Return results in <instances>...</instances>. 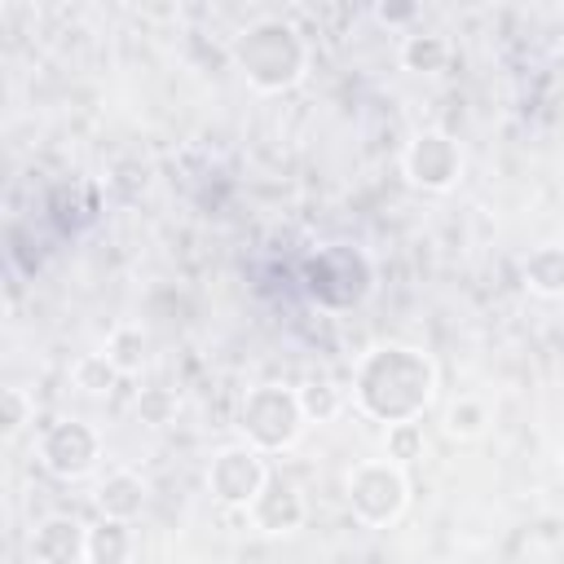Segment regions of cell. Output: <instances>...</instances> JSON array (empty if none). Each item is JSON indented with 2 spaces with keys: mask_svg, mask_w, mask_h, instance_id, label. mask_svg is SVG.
I'll use <instances>...</instances> for the list:
<instances>
[{
  "mask_svg": "<svg viewBox=\"0 0 564 564\" xmlns=\"http://www.w3.org/2000/svg\"><path fill=\"white\" fill-rule=\"evenodd\" d=\"M401 66L414 75H436L449 62V40L441 31H405L401 35Z\"/></svg>",
  "mask_w": 564,
  "mask_h": 564,
  "instance_id": "4fadbf2b",
  "label": "cell"
},
{
  "mask_svg": "<svg viewBox=\"0 0 564 564\" xmlns=\"http://www.w3.org/2000/svg\"><path fill=\"white\" fill-rule=\"evenodd\" d=\"M423 449H427V441H423L419 423H392L383 436V458L397 467H410L414 458H423Z\"/></svg>",
  "mask_w": 564,
  "mask_h": 564,
  "instance_id": "ac0fdd59",
  "label": "cell"
},
{
  "mask_svg": "<svg viewBox=\"0 0 564 564\" xmlns=\"http://www.w3.org/2000/svg\"><path fill=\"white\" fill-rule=\"evenodd\" d=\"M145 507V480L132 471V467H115L101 485H97V511L106 520H137Z\"/></svg>",
  "mask_w": 564,
  "mask_h": 564,
  "instance_id": "8fae6325",
  "label": "cell"
},
{
  "mask_svg": "<svg viewBox=\"0 0 564 564\" xmlns=\"http://www.w3.org/2000/svg\"><path fill=\"white\" fill-rule=\"evenodd\" d=\"M128 560H132V524L101 516L88 529V564H128Z\"/></svg>",
  "mask_w": 564,
  "mask_h": 564,
  "instance_id": "9a60e30c",
  "label": "cell"
},
{
  "mask_svg": "<svg viewBox=\"0 0 564 564\" xmlns=\"http://www.w3.org/2000/svg\"><path fill=\"white\" fill-rule=\"evenodd\" d=\"M176 410H181V397H176L172 388H141V392H137V414H141V423L163 427V423L176 419Z\"/></svg>",
  "mask_w": 564,
  "mask_h": 564,
  "instance_id": "ffe728a7",
  "label": "cell"
},
{
  "mask_svg": "<svg viewBox=\"0 0 564 564\" xmlns=\"http://www.w3.org/2000/svg\"><path fill=\"white\" fill-rule=\"evenodd\" d=\"M375 18H379L383 26H410V22L419 18V4H379Z\"/></svg>",
  "mask_w": 564,
  "mask_h": 564,
  "instance_id": "7402d4cb",
  "label": "cell"
},
{
  "mask_svg": "<svg viewBox=\"0 0 564 564\" xmlns=\"http://www.w3.org/2000/svg\"><path fill=\"white\" fill-rule=\"evenodd\" d=\"M485 427H489V405L480 397H458L445 410V432L458 441H476V436H485Z\"/></svg>",
  "mask_w": 564,
  "mask_h": 564,
  "instance_id": "2e32d148",
  "label": "cell"
},
{
  "mask_svg": "<svg viewBox=\"0 0 564 564\" xmlns=\"http://www.w3.org/2000/svg\"><path fill=\"white\" fill-rule=\"evenodd\" d=\"M370 282H375V269H370L366 251H357V247L330 242L304 260V291L313 304H322L330 313L357 308L370 295Z\"/></svg>",
  "mask_w": 564,
  "mask_h": 564,
  "instance_id": "277c9868",
  "label": "cell"
},
{
  "mask_svg": "<svg viewBox=\"0 0 564 564\" xmlns=\"http://www.w3.org/2000/svg\"><path fill=\"white\" fill-rule=\"evenodd\" d=\"M520 278L533 295L542 300H560L564 295V242H542L524 256L520 264Z\"/></svg>",
  "mask_w": 564,
  "mask_h": 564,
  "instance_id": "7c38bea8",
  "label": "cell"
},
{
  "mask_svg": "<svg viewBox=\"0 0 564 564\" xmlns=\"http://www.w3.org/2000/svg\"><path fill=\"white\" fill-rule=\"evenodd\" d=\"M344 498H348V511H352L366 529H388V524L401 520L405 507H410L405 467H397V463H388V458H361V463H352V471L344 476Z\"/></svg>",
  "mask_w": 564,
  "mask_h": 564,
  "instance_id": "5b68a950",
  "label": "cell"
},
{
  "mask_svg": "<svg viewBox=\"0 0 564 564\" xmlns=\"http://www.w3.org/2000/svg\"><path fill=\"white\" fill-rule=\"evenodd\" d=\"M401 172H405V181H410L414 189H423V194H445V189H454L458 176H463V150H458V141H454L449 132L427 128V132H419V137L405 145Z\"/></svg>",
  "mask_w": 564,
  "mask_h": 564,
  "instance_id": "ba28073f",
  "label": "cell"
},
{
  "mask_svg": "<svg viewBox=\"0 0 564 564\" xmlns=\"http://www.w3.org/2000/svg\"><path fill=\"white\" fill-rule=\"evenodd\" d=\"M264 480H269V463H264V454H260L256 445H247V441L216 449L212 463H207V489H212V498H216L220 507L247 511L251 498L264 489Z\"/></svg>",
  "mask_w": 564,
  "mask_h": 564,
  "instance_id": "52a82bcc",
  "label": "cell"
},
{
  "mask_svg": "<svg viewBox=\"0 0 564 564\" xmlns=\"http://www.w3.org/2000/svg\"><path fill=\"white\" fill-rule=\"evenodd\" d=\"M432 392H436V366L427 361V352H419L410 344H379L352 370L357 410L383 427L419 423Z\"/></svg>",
  "mask_w": 564,
  "mask_h": 564,
  "instance_id": "6da1fadb",
  "label": "cell"
},
{
  "mask_svg": "<svg viewBox=\"0 0 564 564\" xmlns=\"http://www.w3.org/2000/svg\"><path fill=\"white\" fill-rule=\"evenodd\" d=\"M295 392H300V410H304L308 423H330L344 410V392L335 383H326V379H313V383H304Z\"/></svg>",
  "mask_w": 564,
  "mask_h": 564,
  "instance_id": "e0dca14e",
  "label": "cell"
},
{
  "mask_svg": "<svg viewBox=\"0 0 564 564\" xmlns=\"http://www.w3.org/2000/svg\"><path fill=\"white\" fill-rule=\"evenodd\" d=\"M238 427L242 441L256 445L260 454H282L300 441V432L308 427L304 410H300V392L286 383H256L247 388L242 405H238Z\"/></svg>",
  "mask_w": 564,
  "mask_h": 564,
  "instance_id": "3957f363",
  "label": "cell"
},
{
  "mask_svg": "<svg viewBox=\"0 0 564 564\" xmlns=\"http://www.w3.org/2000/svg\"><path fill=\"white\" fill-rule=\"evenodd\" d=\"M234 66L256 93H286L308 70V44L291 22L260 18L234 40Z\"/></svg>",
  "mask_w": 564,
  "mask_h": 564,
  "instance_id": "7a4b0ae2",
  "label": "cell"
},
{
  "mask_svg": "<svg viewBox=\"0 0 564 564\" xmlns=\"http://www.w3.org/2000/svg\"><path fill=\"white\" fill-rule=\"evenodd\" d=\"M97 454H101V436L84 423V419H57L40 432L35 441V458L48 476L57 480H79L97 467Z\"/></svg>",
  "mask_w": 564,
  "mask_h": 564,
  "instance_id": "8992f818",
  "label": "cell"
},
{
  "mask_svg": "<svg viewBox=\"0 0 564 564\" xmlns=\"http://www.w3.org/2000/svg\"><path fill=\"white\" fill-rule=\"evenodd\" d=\"M31 564H88V524L75 516H44L26 538Z\"/></svg>",
  "mask_w": 564,
  "mask_h": 564,
  "instance_id": "30bf717a",
  "label": "cell"
},
{
  "mask_svg": "<svg viewBox=\"0 0 564 564\" xmlns=\"http://www.w3.org/2000/svg\"><path fill=\"white\" fill-rule=\"evenodd\" d=\"M31 423H35V397L26 388L9 383L4 388V441H18L22 427H31Z\"/></svg>",
  "mask_w": 564,
  "mask_h": 564,
  "instance_id": "44dd1931",
  "label": "cell"
},
{
  "mask_svg": "<svg viewBox=\"0 0 564 564\" xmlns=\"http://www.w3.org/2000/svg\"><path fill=\"white\" fill-rule=\"evenodd\" d=\"M304 516H308L304 494H300V485H295L291 476H282V471H269L264 489H260V494L251 498V507H247V520H251L260 533H269V538L295 533V529L304 524Z\"/></svg>",
  "mask_w": 564,
  "mask_h": 564,
  "instance_id": "9c48e42d",
  "label": "cell"
},
{
  "mask_svg": "<svg viewBox=\"0 0 564 564\" xmlns=\"http://www.w3.org/2000/svg\"><path fill=\"white\" fill-rule=\"evenodd\" d=\"M70 379H75V388H79V392L101 397V392H110V388L119 383V370H115V366H110L101 352H88V357H79V361H75Z\"/></svg>",
  "mask_w": 564,
  "mask_h": 564,
  "instance_id": "d6986e66",
  "label": "cell"
},
{
  "mask_svg": "<svg viewBox=\"0 0 564 564\" xmlns=\"http://www.w3.org/2000/svg\"><path fill=\"white\" fill-rule=\"evenodd\" d=\"M145 348H150L145 330H141L137 322H123V326H115V330L106 335L101 357L119 370V379H132V375H141V366H145Z\"/></svg>",
  "mask_w": 564,
  "mask_h": 564,
  "instance_id": "5bb4252c",
  "label": "cell"
}]
</instances>
